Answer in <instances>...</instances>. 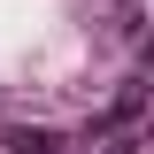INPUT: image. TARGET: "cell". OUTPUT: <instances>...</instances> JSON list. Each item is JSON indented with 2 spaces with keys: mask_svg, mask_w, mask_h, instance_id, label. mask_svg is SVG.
<instances>
[{
  "mask_svg": "<svg viewBox=\"0 0 154 154\" xmlns=\"http://www.w3.org/2000/svg\"><path fill=\"white\" fill-rule=\"evenodd\" d=\"M8 154H62V139L46 131V123H16V131H8Z\"/></svg>",
  "mask_w": 154,
  "mask_h": 154,
  "instance_id": "obj_1",
  "label": "cell"
},
{
  "mask_svg": "<svg viewBox=\"0 0 154 154\" xmlns=\"http://www.w3.org/2000/svg\"><path fill=\"white\" fill-rule=\"evenodd\" d=\"M116 154H139V146H131V139H123V146H116Z\"/></svg>",
  "mask_w": 154,
  "mask_h": 154,
  "instance_id": "obj_2",
  "label": "cell"
}]
</instances>
